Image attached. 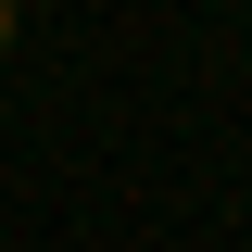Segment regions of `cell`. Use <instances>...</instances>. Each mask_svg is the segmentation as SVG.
Listing matches in <instances>:
<instances>
[{"mask_svg": "<svg viewBox=\"0 0 252 252\" xmlns=\"http://www.w3.org/2000/svg\"><path fill=\"white\" fill-rule=\"evenodd\" d=\"M0 63H13V0H0Z\"/></svg>", "mask_w": 252, "mask_h": 252, "instance_id": "cell-1", "label": "cell"}]
</instances>
